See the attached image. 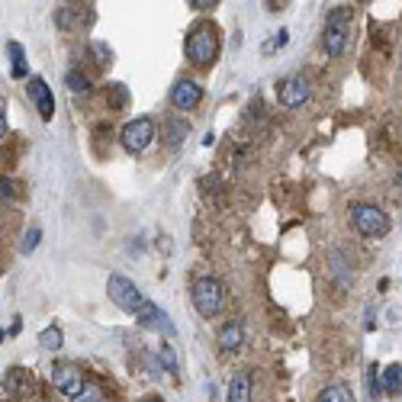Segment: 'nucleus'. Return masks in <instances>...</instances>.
Instances as JSON below:
<instances>
[{"instance_id":"1","label":"nucleus","mask_w":402,"mask_h":402,"mask_svg":"<svg viewBox=\"0 0 402 402\" xmlns=\"http://www.w3.org/2000/svg\"><path fill=\"white\" fill-rule=\"evenodd\" d=\"M184 49H187V59L194 65H213L216 55H219V33L206 23H200L187 33V46Z\"/></svg>"},{"instance_id":"2","label":"nucleus","mask_w":402,"mask_h":402,"mask_svg":"<svg viewBox=\"0 0 402 402\" xmlns=\"http://www.w3.org/2000/svg\"><path fill=\"white\" fill-rule=\"evenodd\" d=\"M106 293H110L113 303L123 312H129V316H142V312L149 309V299L142 296V290H139L129 277H123V273H113V277L106 280Z\"/></svg>"},{"instance_id":"3","label":"nucleus","mask_w":402,"mask_h":402,"mask_svg":"<svg viewBox=\"0 0 402 402\" xmlns=\"http://www.w3.org/2000/svg\"><path fill=\"white\" fill-rule=\"evenodd\" d=\"M351 226L361 235H367V238H383L393 222H389V216L383 213L380 206H373V203H357V206H351Z\"/></svg>"},{"instance_id":"4","label":"nucleus","mask_w":402,"mask_h":402,"mask_svg":"<svg viewBox=\"0 0 402 402\" xmlns=\"http://www.w3.org/2000/svg\"><path fill=\"white\" fill-rule=\"evenodd\" d=\"M190 299H194V309L200 312V316H216V312L222 309V303H226V290H222V283L216 277H200L194 283V290H190Z\"/></svg>"},{"instance_id":"5","label":"nucleus","mask_w":402,"mask_h":402,"mask_svg":"<svg viewBox=\"0 0 402 402\" xmlns=\"http://www.w3.org/2000/svg\"><path fill=\"white\" fill-rule=\"evenodd\" d=\"M155 136H158L155 119H151V116H139V119H132V123L123 126L119 142H123V149L129 151V155H142V151L155 142Z\"/></svg>"},{"instance_id":"6","label":"nucleus","mask_w":402,"mask_h":402,"mask_svg":"<svg viewBox=\"0 0 402 402\" xmlns=\"http://www.w3.org/2000/svg\"><path fill=\"white\" fill-rule=\"evenodd\" d=\"M348 23H351V7H341V10H331L328 14V26L322 33V46L331 59L348 49Z\"/></svg>"},{"instance_id":"7","label":"nucleus","mask_w":402,"mask_h":402,"mask_svg":"<svg viewBox=\"0 0 402 402\" xmlns=\"http://www.w3.org/2000/svg\"><path fill=\"white\" fill-rule=\"evenodd\" d=\"M52 386L59 389V393H65L68 399H78L81 389L87 386V380H84V373H81L74 363L59 361V363L52 367Z\"/></svg>"},{"instance_id":"8","label":"nucleus","mask_w":402,"mask_h":402,"mask_svg":"<svg viewBox=\"0 0 402 402\" xmlns=\"http://www.w3.org/2000/svg\"><path fill=\"white\" fill-rule=\"evenodd\" d=\"M200 100H203V87L190 78H181L171 87V104H174V110H194V106H200Z\"/></svg>"},{"instance_id":"9","label":"nucleus","mask_w":402,"mask_h":402,"mask_svg":"<svg viewBox=\"0 0 402 402\" xmlns=\"http://www.w3.org/2000/svg\"><path fill=\"white\" fill-rule=\"evenodd\" d=\"M26 91H29V97H33V104H36V110H39V116L49 123V119L55 116V97H52V87H49L42 78H29Z\"/></svg>"},{"instance_id":"10","label":"nucleus","mask_w":402,"mask_h":402,"mask_svg":"<svg viewBox=\"0 0 402 402\" xmlns=\"http://www.w3.org/2000/svg\"><path fill=\"white\" fill-rule=\"evenodd\" d=\"M306 100H309V81L306 78H286L283 84H280V104H283L286 110H296Z\"/></svg>"},{"instance_id":"11","label":"nucleus","mask_w":402,"mask_h":402,"mask_svg":"<svg viewBox=\"0 0 402 402\" xmlns=\"http://www.w3.org/2000/svg\"><path fill=\"white\" fill-rule=\"evenodd\" d=\"M29 389H33V376L26 373V367H10L7 373H4V393H7L10 399L26 396Z\"/></svg>"},{"instance_id":"12","label":"nucleus","mask_w":402,"mask_h":402,"mask_svg":"<svg viewBox=\"0 0 402 402\" xmlns=\"http://www.w3.org/2000/svg\"><path fill=\"white\" fill-rule=\"evenodd\" d=\"M139 318H142V325H149V328L161 331V335H174V322H171V318L164 316V309H161V306L149 303V309H145Z\"/></svg>"},{"instance_id":"13","label":"nucleus","mask_w":402,"mask_h":402,"mask_svg":"<svg viewBox=\"0 0 402 402\" xmlns=\"http://www.w3.org/2000/svg\"><path fill=\"white\" fill-rule=\"evenodd\" d=\"M216 341H219L222 351H238L241 341H245V331H241L238 322H226L219 328V335H216Z\"/></svg>"},{"instance_id":"14","label":"nucleus","mask_w":402,"mask_h":402,"mask_svg":"<svg viewBox=\"0 0 402 402\" xmlns=\"http://www.w3.org/2000/svg\"><path fill=\"white\" fill-rule=\"evenodd\" d=\"M228 402H251V376L235 373L228 383Z\"/></svg>"},{"instance_id":"15","label":"nucleus","mask_w":402,"mask_h":402,"mask_svg":"<svg viewBox=\"0 0 402 402\" xmlns=\"http://www.w3.org/2000/svg\"><path fill=\"white\" fill-rule=\"evenodd\" d=\"M380 393H389V396H399L402 393V367L399 363H389L380 376Z\"/></svg>"},{"instance_id":"16","label":"nucleus","mask_w":402,"mask_h":402,"mask_svg":"<svg viewBox=\"0 0 402 402\" xmlns=\"http://www.w3.org/2000/svg\"><path fill=\"white\" fill-rule=\"evenodd\" d=\"M7 55H10V74H14L16 81H23V78H26V71H29L23 46H20V42H10V46H7Z\"/></svg>"},{"instance_id":"17","label":"nucleus","mask_w":402,"mask_h":402,"mask_svg":"<svg viewBox=\"0 0 402 402\" xmlns=\"http://www.w3.org/2000/svg\"><path fill=\"white\" fill-rule=\"evenodd\" d=\"M318 402H351V389L344 383H331L318 393Z\"/></svg>"},{"instance_id":"18","label":"nucleus","mask_w":402,"mask_h":402,"mask_svg":"<svg viewBox=\"0 0 402 402\" xmlns=\"http://www.w3.org/2000/svg\"><path fill=\"white\" fill-rule=\"evenodd\" d=\"M61 341H65V335H61V328H46L39 335V344H42V351H59L61 348Z\"/></svg>"},{"instance_id":"19","label":"nucleus","mask_w":402,"mask_h":402,"mask_svg":"<svg viewBox=\"0 0 402 402\" xmlns=\"http://www.w3.org/2000/svg\"><path fill=\"white\" fill-rule=\"evenodd\" d=\"M187 123H177V119H171L168 123V145L171 149H177V145H184V139H187Z\"/></svg>"},{"instance_id":"20","label":"nucleus","mask_w":402,"mask_h":402,"mask_svg":"<svg viewBox=\"0 0 402 402\" xmlns=\"http://www.w3.org/2000/svg\"><path fill=\"white\" fill-rule=\"evenodd\" d=\"M65 84H68V91L71 94H87L91 91V81H87V74H81V71H68Z\"/></svg>"},{"instance_id":"21","label":"nucleus","mask_w":402,"mask_h":402,"mask_svg":"<svg viewBox=\"0 0 402 402\" xmlns=\"http://www.w3.org/2000/svg\"><path fill=\"white\" fill-rule=\"evenodd\" d=\"M71 402H106V396H104V389H100L97 383H87V386L81 389L78 399H71Z\"/></svg>"},{"instance_id":"22","label":"nucleus","mask_w":402,"mask_h":402,"mask_svg":"<svg viewBox=\"0 0 402 402\" xmlns=\"http://www.w3.org/2000/svg\"><path fill=\"white\" fill-rule=\"evenodd\" d=\"M39 238H42V232L33 226L26 235H23V241H20V251H23V254H33L36 248H39Z\"/></svg>"},{"instance_id":"23","label":"nucleus","mask_w":402,"mask_h":402,"mask_svg":"<svg viewBox=\"0 0 402 402\" xmlns=\"http://www.w3.org/2000/svg\"><path fill=\"white\" fill-rule=\"evenodd\" d=\"M20 184L14 181V177H0V200H16L20 196Z\"/></svg>"},{"instance_id":"24","label":"nucleus","mask_w":402,"mask_h":402,"mask_svg":"<svg viewBox=\"0 0 402 402\" xmlns=\"http://www.w3.org/2000/svg\"><path fill=\"white\" fill-rule=\"evenodd\" d=\"M286 42H290V33H286V29H277V36H273L271 42H264V55H271L273 49H283Z\"/></svg>"},{"instance_id":"25","label":"nucleus","mask_w":402,"mask_h":402,"mask_svg":"<svg viewBox=\"0 0 402 402\" xmlns=\"http://www.w3.org/2000/svg\"><path fill=\"white\" fill-rule=\"evenodd\" d=\"M91 52L97 55V61H100V65H104V68L113 61V59H110V49H106V46H100V42H91Z\"/></svg>"},{"instance_id":"26","label":"nucleus","mask_w":402,"mask_h":402,"mask_svg":"<svg viewBox=\"0 0 402 402\" xmlns=\"http://www.w3.org/2000/svg\"><path fill=\"white\" fill-rule=\"evenodd\" d=\"M367 389H370V399L380 396V383H376V367H367Z\"/></svg>"},{"instance_id":"27","label":"nucleus","mask_w":402,"mask_h":402,"mask_svg":"<svg viewBox=\"0 0 402 402\" xmlns=\"http://www.w3.org/2000/svg\"><path fill=\"white\" fill-rule=\"evenodd\" d=\"M190 7H194V10H213L216 0H206V4H203V0H190Z\"/></svg>"},{"instance_id":"28","label":"nucleus","mask_w":402,"mask_h":402,"mask_svg":"<svg viewBox=\"0 0 402 402\" xmlns=\"http://www.w3.org/2000/svg\"><path fill=\"white\" fill-rule=\"evenodd\" d=\"M161 357H164V363H168V370H177V361H174V354H171V348H164Z\"/></svg>"},{"instance_id":"29","label":"nucleus","mask_w":402,"mask_h":402,"mask_svg":"<svg viewBox=\"0 0 402 402\" xmlns=\"http://www.w3.org/2000/svg\"><path fill=\"white\" fill-rule=\"evenodd\" d=\"M7 136V116H4V100H0V139Z\"/></svg>"},{"instance_id":"30","label":"nucleus","mask_w":402,"mask_h":402,"mask_svg":"<svg viewBox=\"0 0 402 402\" xmlns=\"http://www.w3.org/2000/svg\"><path fill=\"white\" fill-rule=\"evenodd\" d=\"M4 338H7V328H0V344H4Z\"/></svg>"},{"instance_id":"31","label":"nucleus","mask_w":402,"mask_h":402,"mask_svg":"<svg viewBox=\"0 0 402 402\" xmlns=\"http://www.w3.org/2000/svg\"><path fill=\"white\" fill-rule=\"evenodd\" d=\"M142 402H161V399H142Z\"/></svg>"},{"instance_id":"32","label":"nucleus","mask_w":402,"mask_h":402,"mask_svg":"<svg viewBox=\"0 0 402 402\" xmlns=\"http://www.w3.org/2000/svg\"><path fill=\"white\" fill-rule=\"evenodd\" d=\"M399 187H402V174H399Z\"/></svg>"}]
</instances>
